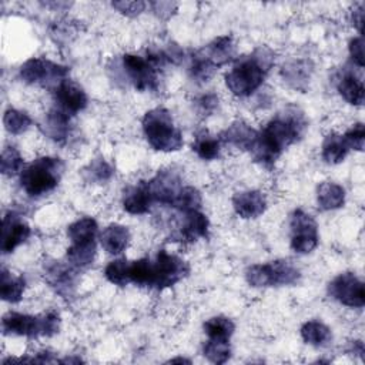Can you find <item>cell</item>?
Returning a JSON list of instances; mask_svg holds the SVG:
<instances>
[{"label":"cell","instance_id":"obj_1","mask_svg":"<svg viewBox=\"0 0 365 365\" xmlns=\"http://www.w3.org/2000/svg\"><path fill=\"white\" fill-rule=\"evenodd\" d=\"M305 128V121L297 110L279 114L258 133L257 143L251 150L254 158L265 167H271L279 154L298 140Z\"/></svg>","mask_w":365,"mask_h":365},{"label":"cell","instance_id":"obj_2","mask_svg":"<svg viewBox=\"0 0 365 365\" xmlns=\"http://www.w3.org/2000/svg\"><path fill=\"white\" fill-rule=\"evenodd\" d=\"M274 63L272 53L259 47L252 54L240 58L225 74L227 88L237 97H247L258 90L265 78L267 71Z\"/></svg>","mask_w":365,"mask_h":365},{"label":"cell","instance_id":"obj_3","mask_svg":"<svg viewBox=\"0 0 365 365\" xmlns=\"http://www.w3.org/2000/svg\"><path fill=\"white\" fill-rule=\"evenodd\" d=\"M143 131L148 144L157 151L173 153L182 147V134L165 108L157 107L147 111L143 117Z\"/></svg>","mask_w":365,"mask_h":365},{"label":"cell","instance_id":"obj_4","mask_svg":"<svg viewBox=\"0 0 365 365\" xmlns=\"http://www.w3.org/2000/svg\"><path fill=\"white\" fill-rule=\"evenodd\" d=\"M64 164L56 157H38L20 173V185L30 197L53 191L61 178Z\"/></svg>","mask_w":365,"mask_h":365},{"label":"cell","instance_id":"obj_5","mask_svg":"<svg viewBox=\"0 0 365 365\" xmlns=\"http://www.w3.org/2000/svg\"><path fill=\"white\" fill-rule=\"evenodd\" d=\"M58 314L50 311L41 317H33L20 312H7L1 319V329L4 334L21 336H51L58 332Z\"/></svg>","mask_w":365,"mask_h":365},{"label":"cell","instance_id":"obj_6","mask_svg":"<svg viewBox=\"0 0 365 365\" xmlns=\"http://www.w3.org/2000/svg\"><path fill=\"white\" fill-rule=\"evenodd\" d=\"M301 277L298 267L289 259H277L267 264H254L247 268L245 278L252 287H278L297 284Z\"/></svg>","mask_w":365,"mask_h":365},{"label":"cell","instance_id":"obj_7","mask_svg":"<svg viewBox=\"0 0 365 365\" xmlns=\"http://www.w3.org/2000/svg\"><path fill=\"white\" fill-rule=\"evenodd\" d=\"M19 74L20 78L27 84L56 88L63 80H66L68 67L60 66L47 58L33 57L21 64Z\"/></svg>","mask_w":365,"mask_h":365},{"label":"cell","instance_id":"obj_8","mask_svg":"<svg viewBox=\"0 0 365 365\" xmlns=\"http://www.w3.org/2000/svg\"><path fill=\"white\" fill-rule=\"evenodd\" d=\"M188 274L187 262L167 252L165 250H160L155 255V259L151 261V275H153V288L163 289L173 287L178 281H181Z\"/></svg>","mask_w":365,"mask_h":365},{"label":"cell","instance_id":"obj_9","mask_svg":"<svg viewBox=\"0 0 365 365\" xmlns=\"http://www.w3.org/2000/svg\"><path fill=\"white\" fill-rule=\"evenodd\" d=\"M291 248L298 254H308L318 245V227L315 220L302 210L291 214Z\"/></svg>","mask_w":365,"mask_h":365},{"label":"cell","instance_id":"obj_10","mask_svg":"<svg viewBox=\"0 0 365 365\" xmlns=\"http://www.w3.org/2000/svg\"><path fill=\"white\" fill-rule=\"evenodd\" d=\"M123 66L128 80L138 91H153L158 87V70L147 57L124 54Z\"/></svg>","mask_w":365,"mask_h":365},{"label":"cell","instance_id":"obj_11","mask_svg":"<svg viewBox=\"0 0 365 365\" xmlns=\"http://www.w3.org/2000/svg\"><path fill=\"white\" fill-rule=\"evenodd\" d=\"M329 295L349 308H362L365 304L364 282L354 272H344L335 277L328 287Z\"/></svg>","mask_w":365,"mask_h":365},{"label":"cell","instance_id":"obj_12","mask_svg":"<svg viewBox=\"0 0 365 365\" xmlns=\"http://www.w3.org/2000/svg\"><path fill=\"white\" fill-rule=\"evenodd\" d=\"M145 185L154 202L171 205L181 190V178L177 171L168 168L158 171L150 181H145Z\"/></svg>","mask_w":365,"mask_h":365},{"label":"cell","instance_id":"obj_13","mask_svg":"<svg viewBox=\"0 0 365 365\" xmlns=\"http://www.w3.org/2000/svg\"><path fill=\"white\" fill-rule=\"evenodd\" d=\"M54 97L57 108L67 115H74L87 107L88 98L81 86L73 80H63L54 88Z\"/></svg>","mask_w":365,"mask_h":365},{"label":"cell","instance_id":"obj_14","mask_svg":"<svg viewBox=\"0 0 365 365\" xmlns=\"http://www.w3.org/2000/svg\"><path fill=\"white\" fill-rule=\"evenodd\" d=\"M31 234V228L16 212L9 211L1 221V252L9 254L23 244Z\"/></svg>","mask_w":365,"mask_h":365},{"label":"cell","instance_id":"obj_15","mask_svg":"<svg viewBox=\"0 0 365 365\" xmlns=\"http://www.w3.org/2000/svg\"><path fill=\"white\" fill-rule=\"evenodd\" d=\"M76 272L73 267L63 265L58 261H53L44 265V275L51 288L61 297H71L76 288Z\"/></svg>","mask_w":365,"mask_h":365},{"label":"cell","instance_id":"obj_16","mask_svg":"<svg viewBox=\"0 0 365 365\" xmlns=\"http://www.w3.org/2000/svg\"><path fill=\"white\" fill-rule=\"evenodd\" d=\"M232 207L241 218H257L265 211L267 200L259 191H241L234 194Z\"/></svg>","mask_w":365,"mask_h":365},{"label":"cell","instance_id":"obj_17","mask_svg":"<svg viewBox=\"0 0 365 365\" xmlns=\"http://www.w3.org/2000/svg\"><path fill=\"white\" fill-rule=\"evenodd\" d=\"M201 57H204L210 64L215 68L227 64L235 56V43L231 36H221L212 40L208 46L198 51Z\"/></svg>","mask_w":365,"mask_h":365},{"label":"cell","instance_id":"obj_18","mask_svg":"<svg viewBox=\"0 0 365 365\" xmlns=\"http://www.w3.org/2000/svg\"><path fill=\"white\" fill-rule=\"evenodd\" d=\"M258 131H255L251 125L244 121L232 123L227 130H224L220 135V141L238 147L241 150L251 151L257 143Z\"/></svg>","mask_w":365,"mask_h":365},{"label":"cell","instance_id":"obj_19","mask_svg":"<svg viewBox=\"0 0 365 365\" xmlns=\"http://www.w3.org/2000/svg\"><path fill=\"white\" fill-rule=\"evenodd\" d=\"M154 204L145 182L128 187L123 194V208L128 214H145L150 211V207Z\"/></svg>","mask_w":365,"mask_h":365},{"label":"cell","instance_id":"obj_20","mask_svg":"<svg viewBox=\"0 0 365 365\" xmlns=\"http://www.w3.org/2000/svg\"><path fill=\"white\" fill-rule=\"evenodd\" d=\"M100 242L108 254L118 255L130 242V231L121 224H110L100 234Z\"/></svg>","mask_w":365,"mask_h":365},{"label":"cell","instance_id":"obj_21","mask_svg":"<svg viewBox=\"0 0 365 365\" xmlns=\"http://www.w3.org/2000/svg\"><path fill=\"white\" fill-rule=\"evenodd\" d=\"M184 221H182V227L178 232L181 241H195L201 237L207 235L208 231V218L207 215H204L202 212H200V210L195 211H190V212H184Z\"/></svg>","mask_w":365,"mask_h":365},{"label":"cell","instance_id":"obj_22","mask_svg":"<svg viewBox=\"0 0 365 365\" xmlns=\"http://www.w3.org/2000/svg\"><path fill=\"white\" fill-rule=\"evenodd\" d=\"M317 202L324 211L341 208L345 202V190L336 182H321L317 188Z\"/></svg>","mask_w":365,"mask_h":365},{"label":"cell","instance_id":"obj_23","mask_svg":"<svg viewBox=\"0 0 365 365\" xmlns=\"http://www.w3.org/2000/svg\"><path fill=\"white\" fill-rule=\"evenodd\" d=\"M44 131L54 141H64L68 137L70 131V115H67L57 107L53 108L46 114Z\"/></svg>","mask_w":365,"mask_h":365},{"label":"cell","instance_id":"obj_24","mask_svg":"<svg viewBox=\"0 0 365 365\" xmlns=\"http://www.w3.org/2000/svg\"><path fill=\"white\" fill-rule=\"evenodd\" d=\"M338 91L341 97L352 106H362L364 104V84L359 77L354 73H345L338 81Z\"/></svg>","mask_w":365,"mask_h":365},{"label":"cell","instance_id":"obj_25","mask_svg":"<svg viewBox=\"0 0 365 365\" xmlns=\"http://www.w3.org/2000/svg\"><path fill=\"white\" fill-rule=\"evenodd\" d=\"M349 148L344 140V135L338 133H329L322 143V158L327 164H339L346 157Z\"/></svg>","mask_w":365,"mask_h":365},{"label":"cell","instance_id":"obj_26","mask_svg":"<svg viewBox=\"0 0 365 365\" xmlns=\"http://www.w3.org/2000/svg\"><path fill=\"white\" fill-rule=\"evenodd\" d=\"M26 288V279L21 275H13L6 268H1V281H0V295L7 302H19L23 298Z\"/></svg>","mask_w":365,"mask_h":365},{"label":"cell","instance_id":"obj_27","mask_svg":"<svg viewBox=\"0 0 365 365\" xmlns=\"http://www.w3.org/2000/svg\"><path fill=\"white\" fill-rule=\"evenodd\" d=\"M96 257V241L71 242L67 248V261L73 268L88 267Z\"/></svg>","mask_w":365,"mask_h":365},{"label":"cell","instance_id":"obj_28","mask_svg":"<svg viewBox=\"0 0 365 365\" xmlns=\"http://www.w3.org/2000/svg\"><path fill=\"white\" fill-rule=\"evenodd\" d=\"M97 222L91 217H84L80 218L74 222H71L67 227V235L71 240V242H90L96 241V234H97Z\"/></svg>","mask_w":365,"mask_h":365},{"label":"cell","instance_id":"obj_29","mask_svg":"<svg viewBox=\"0 0 365 365\" xmlns=\"http://www.w3.org/2000/svg\"><path fill=\"white\" fill-rule=\"evenodd\" d=\"M301 336L302 339L314 346H324L329 342V339L332 338L331 335V329L319 322V321H307L302 327H301Z\"/></svg>","mask_w":365,"mask_h":365},{"label":"cell","instance_id":"obj_30","mask_svg":"<svg viewBox=\"0 0 365 365\" xmlns=\"http://www.w3.org/2000/svg\"><path fill=\"white\" fill-rule=\"evenodd\" d=\"M192 150L202 160H214L220 154V138H215L207 131H202L197 134L192 144Z\"/></svg>","mask_w":365,"mask_h":365},{"label":"cell","instance_id":"obj_31","mask_svg":"<svg viewBox=\"0 0 365 365\" xmlns=\"http://www.w3.org/2000/svg\"><path fill=\"white\" fill-rule=\"evenodd\" d=\"M235 325L227 317H212L204 322V332L208 338H218V339H230L234 334Z\"/></svg>","mask_w":365,"mask_h":365},{"label":"cell","instance_id":"obj_32","mask_svg":"<svg viewBox=\"0 0 365 365\" xmlns=\"http://www.w3.org/2000/svg\"><path fill=\"white\" fill-rule=\"evenodd\" d=\"M228 341L230 339L208 338V341L204 344V348H202L204 356L214 364L227 362L231 355V346Z\"/></svg>","mask_w":365,"mask_h":365},{"label":"cell","instance_id":"obj_33","mask_svg":"<svg viewBox=\"0 0 365 365\" xmlns=\"http://www.w3.org/2000/svg\"><path fill=\"white\" fill-rule=\"evenodd\" d=\"M128 278H130V282H133L138 287H151V284H153L151 259L140 258V259L130 262Z\"/></svg>","mask_w":365,"mask_h":365},{"label":"cell","instance_id":"obj_34","mask_svg":"<svg viewBox=\"0 0 365 365\" xmlns=\"http://www.w3.org/2000/svg\"><path fill=\"white\" fill-rule=\"evenodd\" d=\"M171 207L180 210L181 212H190L200 210L201 207V194L194 187H181L175 195Z\"/></svg>","mask_w":365,"mask_h":365},{"label":"cell","instance_id":"obj_35","mask_svg":"<svg viewBox=\"0 0 365 365\" xmlns=\"http://www.w3.org/2000/svg\"><path fill=\"white\" fill-rule=\"evenodd\" d=\"M3 125L7 133L17 135V134H23L24 131H27L30 128L31 118L20 110L9 108L4 111Z\"/></svg>","mask_w":365,"mask_h":365},{"label":"cell","instance_id":"obj_36","mask_svg":"<svg viewBox=\"0 0 365 365\" xmlns=\"http://www.w3.org/2000/svg\"><path fill=\"white\" fill-rule=\"evenodd\" d=\"M24 160L19 150L13 145L4 147L0 158V170L4 175H16L23 171Z\"/></svg>","mask_w":365,"mask_h":365},{"label":"cell","instance_id":"obj_37","mask_svg":"<svg viewBox=\"0 0 365 365\" xmlns=\"http://www.w3.org/2000/svg\"><path fill=\"white\" fill-rule=\"evenodd\" d=\"M83 171L87 181H93L98 184L108 181L114 174L113 167L104 158L93 160Z\"/></svg>","mask_w":365,"mask_h":365},{"label":"cell","instance_id":"obj_38","mask_svg":"<svg viewBox=\"0 0 365 365\" xmlns=\"http://www.w3.org/2000/svg\"><path fill=\"white\" fill-rule=\"evenodd\" d=\"M128 267H130V262H128L125 258L114 259V261H111V262L106 267L104 275H106V278H107L111 284L124 287L125 284L130 282V278H128Z\"/></svg>","mask_w":365,"mask_h":365},{"label":"cell","instance_id":"obj_39","mask_svg":"<svg viewBox=\"0 0 365 365\" xmlns=\"http://www.w3.org/2000/svg\"><path fill=\"white\" fill-rule=\"evenodd\" d=\"M214 71H215V67L212 64H210L198 53H195V56L191 60V66H190L191 78L198 81V83H204V81H208L212 77Z\"/></svg>","mask_w":365,"mask_h":365},{"label":"cell","instance_id":"obj_40","mask_svg":"<svg viewBox=\"0 0 365 365\" xmlns=\"http://www.w3.org/2000/svg\"><path fill=\"white\" fill-rule=\"evenodd\" d=\"M344 140L348 145V148L356 150V151H362L364 150V144H365V128L362 123H356L354 124L345 134H344Z\"/></svg>","mask_w":365,"mask_h":365},{"label":"cell","instance_id":"obj_41","mask_svg":"<svg viewBox=\"0 0 365 365\" xmlns=\"http://www.w3.org/2000/svg\"><path fill=\"white\" fill-rule=\"evenodd\" d=\"M217 106H218V97L212 93L204 94L195 100V108L201 115L211 114L217 108Z\"/></svg>","mask_w":365,"mask_h":365},{"label":"cell","instance_id":"obj_42","mask_svg":"<svg viewBox=\"0 0 365 365\" xmlns=\"http://www.w3.org/2000/svg\"><path fill=\"white\" fill-rule=\"evenodd\" d=\"M113 7L125 16H137L144 10L145 3H143V1H114Z\"/></svg>","mask_w":365,"mask_h":365},{"label":"cell","instance_id":"obj_43","mask_svg":"<svg viewBox=\"0 0 365 365\" xmlns=\"http://www.w3.org/2000/svg\"><path fill=\"white\" fill-rule=\"evenodd\" d=\"M349 54L358 67H364V38H362V36L354 37L349 41Z\"/></svg>","mask_w":365,"mask_h":365},{"label":"cell","instance_id":"obj_44","mask_svg":"<svg viewBox=\"0 0 365 365\" xmlns=\"http://www.w3.org/2000/svg\"><path fill=\"white\" fill-rule=\"evenodd\" d=\"M352 23H354V27H356V30L362 36V31H364V4L362 3L354 7L352 10Z\"/></svg>","mask_w":365,"mask_h":365},{"label":"cell","instance_id":"obj_45","mask_svg":"<svg viewBox=\"0 0 365 365\" xmlns=\"http://www.w3.org/2000/svg\"><path fill=\"white\" fill-rule=\"evenodd\" d=\"M170 362H187V364H190V359H185V358H174V359H170Z\"/></svg>","mask_w":365,"mask_h":365}]
</instances>
